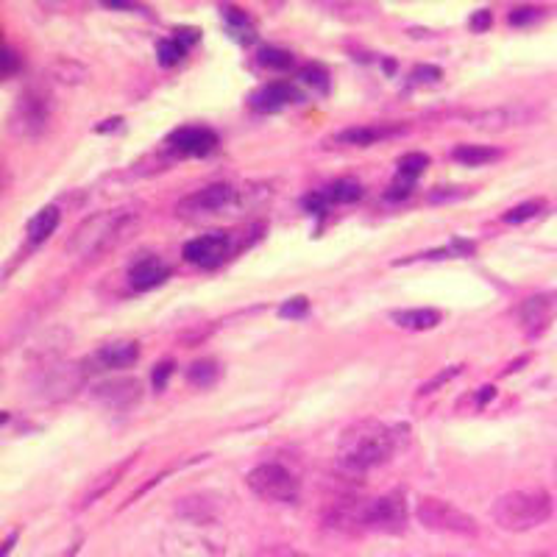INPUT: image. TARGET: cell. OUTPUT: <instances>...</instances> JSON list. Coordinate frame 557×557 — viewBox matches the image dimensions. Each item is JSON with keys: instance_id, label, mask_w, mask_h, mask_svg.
<instances>
[{"instance_id": "1", "label": "cell", "mask_w": 557, "mask_h": 557, "mask_svg": "<svg viewBox=\"0 0 557 557\" xmlns=\"http://www.w3.org/2000/svg\"><path fill=\"white\" fill-rule=\"evenodd\" d=\"M407 441V427H390L376 418H363L343 429L337 443V468L349 477H363L371 468L385 466Z\"/></svg>"}, {"instance_id": "2", "label": "cell", "mask_w": 557, "mask_h": 557, "mask_svg": "<svg viewBox=\"0 0 557 557\" xmlns=\"http://www.w3.org/2000/svg\"><path fill=\"white\" fill-rule=\"evenodd\" d=\"M137 221L140 215L131 209H104L78 226L67 243V251L81 262L98 260L106 251H115L120 243H126L129 234L137 229Z\"/></svg>"}, {"instance_id": "3", "label": "cell", "mask_w": 557, "mask_h": 557, "mask_svg": "<svg viewBox=\"0 0 557 557\" xmlns=\"http://www.w3.org/2000/svg\"><path fill=\"white\" fill-rule=\"evenodd\" d=\"M493 521L507 532H527L552 516V499L546 491H510L496 499Z\"/></svg>"}, {"instance_id": "4", "label": "cell", "mask_w": 557, "mask_h": 557, "mask_svg": "<svg viewBox=\"0 0 557 557\" xmlns=\"http://www.w3.org/2000/svg\"><path fill=\"white\" fill-rule=\"evenodd\" d=\"M415 519L421 521L427 530L432 532H443V535H477L480 532V524L474 516H468L466 510H460L452 502L446 499H438V496H421L418 499V507H415Z\"/></svg>"}, {"instance_id": "5", "label": "cell", "mask_w": 557, "mask_h": 557, "mask_svg": "<svg viewBox=\"0 0 557 557\" xmlns=\"http://www.w3.org/2000/svg\"><path fill=\"white\" fill-rule=\"evenodd\" d=\"M246 485L265 502L290 505L301 493V480L282 463H260L246 474Z\"/></svg>"}, {"instance_id": "6", "label": "cell", "mask_w": 557, "mask_h": 557, "mask_svg": "<svg viewBox=\"0 0 557 557\" xmlns=\"http://www.w3.org/2000/svg\"><path fill=\"white\" fill-rule=\"evenodd\" d=\"M53 115V98L48 90H39V87H28L12 112V131L17 137H37L42 131L48 129Z\"/></svg>"}, {"instance_id": "7", "label": "cell", "mask_w": 557, "mask_h": 557, "mask_svg": "<svg viewBox=\"0 0 557 557\" xmlns=\"http://www.w3.org/2000/svg\"><path fill=\"white\" fill-rule=\"evenodd\" d=\"M407 527V505L402 493H385L379 499H368V530L371 532H404Z\"/></svg>"}, {"instance_id": "8", "label": "cell", "mask_w": 557, "mask_h": 557, "mask_svg": "<svg viewBox=\"0 0 557 557\" xmlns=\"http://www.w3.org/2000/svg\"><path fill=\"white\" fill-rule=\"evenodd\" d=\"M324 524L346 535L368 532V499H337L324 510Z\"/></svg>"}, {"instance_id": "9", "label": "cell", "mask_w": 557, "mask_h": 557, "mask_svg": "<svg viewBox=\"0 0 557 557\" xmlns=\"http://www.w3.org/2000/svg\"><path fill=\"white\" fill-rule=\"evenodd\" d=\"M229 254H232V234L223 232L201 234V237H195V240H190L184 246V260L193 262V265H201V268H215Z\"/></svg>"}, {"instance_id": "10", "label": "cell", "mask_w": 557, "mask_h": 557, "mask_svg": "<svg viewBox=\"0 0 557 557\" xmlns=\"http://www.w3.org/2000/svg\"><path fill=\"white\" fill-rule=\"evenodd\" d=\"M140 360V343L137 340H112L104 343L101 349L92 354L87 360V368L81 371H120V368H129Z\"/></svg>"}, {"instance_id": "11", "label": "cell", "mask_w": 557, "mask_h": 557, "mask_svg": "<svg viewBox=\"0 0 557 557\" xmlns=\"http://www.w3.org/2000/svg\"><path fill=\"white\" fill-rule=\"evenodd\" d=\"M218 134L207 126H184L168 137V148L179 156H207L215 151Z\"/></svg>"}, {"instance_id": "12", "label": "cell", "mask_w": 557, "mask_h": 557, "mask_svg": "<svg viewBox=\"0 0 557 557\" xmlns=\"http://www.w3.org/2000/svg\"><path fill=\"white\" fill-rule=\"evenodd\" d=\"M402 131H407V126H402V123H365V126H351V129L337 131L329 143L368 148V145L390 140V137H396V134H402Z\"/></svg>"}, {"instance_id": "13", "label": "cell", "mask_w": 557, "mask_h": 557, "mask_svg": "<svg viewBox=\"0 0 557 557\" xmlns=\"http://www.w3.org/2000/svg\"><path fill=\"white\" fill-rule=\"evenodd\" d=\"M234 201V187L232 184H209L198 193L187 195L182 204H179V212L182 215H198V212H215V209H223L226 204Z\"/></svg>"}, {"instance_id": "14", "label": "cell", "mask_w": 557, "mask_h": 557, "mask_svg": "<svg viewBox=\"0 0 557 557\" xmlns=\"http://www.w3.org/2000/svg\"><path fill=\"white\" fill-rule=\"evenodd\" d=\"M137 463V454H129V457H123L120 463H115L112 468H106L104 474H98L95 480H90V485L84 488V493L78 496V510H84V507L95 505L101 496H106V493L115 488L117 482L126 477V471H129L131 466Z\"/></svg>"}, {"instance_id": "15", "label": "cell", "mask_w": 557, "mask_h": 557, "mask_svg": "<svg viewBox=\"0 0 557 557\" xmlns=\"http://www.w3.org/2000/svg\"><path fill=\"white\" fill-rule=\"evenodd\" d=\"M301 101V92L287 84V81H273V84H265L260 90L251 95V106L257 112H279L290 104H298Z\"/></svg>"}, {"instance_id": "16", "label": "cell", "mask_w": 557, "mask_h": 557, "mask_svg": "<svg viewBox=\"0 0 557 557\" xmlns=\"http://www.w3.org/2000/svg\"><path fill=\"white\" fill-rule=\"evenodd\" d=\"M92 399L109 404V407H126L140 399V382L137 379H109L104 385L92 388Z\"/></svg>"}, {"instance_id": "17", "label": "cell", "mask_w": 557, "mask_h": 557, "mask_svg": "<svg viewBox=\"0 0 557 557\" xmlns=\"http://www.w3.org/2000/svg\"><path fill=\"white\" fill-rule=\"evenodd\" d=\"M170 276V268L159 257H143L129 268V285L134 290H151L159 287Z\"/></svg>"}, {"instance_id": "18", "label": "cell", "mask_w": 557, "mask_h": 557, "mask_svg": "<svg viewBox=\"0 0 557 557\" xmlns=\"http://www.w3.org/2000/svg\"><path fill=\"white\" fill-rule=\"evenodd\" d=\"M396 324L402 329H410V332H427V329H435L441 324V312L432 310V307H418V310H396L390 315Z\"/></svg>"}, {"instance_id": "19", "label": "cell", "mask_w": 557, "mask_h": 557, "mask_svg": "<svg viewBox=\"0 0 557 557\" xmlns=\"http://www.w3.org/2000/svg\"><path fill=\"white\" fill-rule=\"evenodd\" d=\"M59 218H62V215H59V209H56V207H42V209H39L37 215H34L31 221H28V229H26L28 243H31V246H39V243H45V240H48L53 232H56V226H59Z\"/></svg>"}, {"instance_id": "20", "label": "cell", "mask_w": 557, "mask_h": 557, "mask_svg": "<svg viewBox=\"0 0 557 557\" xmlns=\"http://www.w3.org/2000/svg\"><path fill=\"white\" fill-rule=\"evenodd\" d=\"M176 513L190 524H209L218 516V510L212 507V502H207V496H184L176 505Z\"/></svg>"}, {"instance_id": "21", "label": "cell", "mask_w": 557, "mask_h": 557, "mask_svg": "<svg viewBox=\"0 0 557 557\" xmlns=\"http://www.w3.org/2000/svg\"><path fill=\"white\" fill-rule=\"evenodd\" d=\"M521 324L524 329L530 332V335H538L546 324H549V301L546 298H527L524 304H521Z\"/></svg>"}, {"instance_id": "22", "label": "cell", "mask_w": 557, "mask_h": 557, "mask_svg": "<svg viewBox=\"0 0 557 557\" xmlns=\"http://www.w3.org/2000/svg\"><path fill=\"white\" fill-rule=\"evenodd\" d=\"M452 156L457 162H463L468 168H480V165H488V162H496L502 151L499 148H491V145H457L452 151Z\"/></svg>"}, {"instance_id": "23", "label": "cell", "mask_w": 557, "mask_h": 557, "mask_svg": "<svg viewBox=\"0 0 557 557\" xmlns=\"http://www.w3.org/2000/svg\"><path fill=\"white\" fill-rule=\"evenodd\" d=\"M51 78H56L59 84H81L87 78V67L76 62V59H67V56H59L51 65Z\"/></svg>"}, {"instance_id": "24", "label": "cell", "mask_w": 557, "mask_h": 557, "mask_svg": "<svg viewBox=\"0 0 557 557\" xmlns=\"http://www.w3.org/2000/svg\"><path fill=\"white\" fill-rule=\"evenodd\" d=\"M324 193L329 204H354L363 198V184L354 182V179H337L332 187H326Z\"/></svg>"}, {"instance_id": "25", "label": "cell", "mask_w": 557, "mask_h": 557, "mask_svg": "<svg viewBox=\"0 0 557 557\" xmlns=\"http://www.w3.org/2000/svg\"><path fill=\"white\" fill-rule=\"evenodd\" d=\"M218 376H221V368H218L215 360H198V363L190 365V371H187V382L195 385V388H209V385L218 382Z\"/></svg>"}, {"instance_id": "26", "label": "cell", "mask_w": 557, "mask_h": 557, "mask_svg": "<svg viewBox=\"0 0 557 557\" xmlns=\"http://www.w3.org/2000/svg\"><path fill=\"white\" fill-rule=\"evenodd\" d=\"M223 17H226V23H229V31H232L240 42H251V39H254V26H251V20H248L240 9H223Z\"/></svg>"}, {"instance_id": "27", "label": "cell", "mask_w": 557, "mask_h": 557, "mask_svg": "<svg viewBox=\"0 0 557 557\" xmlns=\"http://www.w3.org/2000/svg\"><path fill=\"white\" fill-rule=\"evenodd\" d=\"M429 168V156L427 154H404L399 159V179L404 182H415L424 170Z\"/></svg>"}, {"instance_id": "28", "label": "cell", "mask_w": 557, "mask_h": 557, "mask_svg": "<svg viewBox=\"0 0 557 557\" xmlns=\"http://www.w3.org/2000/svg\"><path fill=\"white\" fill-rule=\"evenodd\" d=\"M293 53L282 51V48H262L260 51V65L268 67V70H287L293 67Z\"/></svg>"}, {"instance_id": "29", "label": "cell", "mask_w": 557, "mask_h": 557, "mask_svg": "<svg viewBox=\"0 0 557 557\" xmlns=\"http://www.w3.org/2000/svg\"><path fill=\"white\" fill-rule=\"evenodd\" d=\"M184 51H187V48H184L182 42H179L176 37L162 39V42H159V62H162L165 67L179 65V62L184 59Z\"/></svg>"}, {"instance_id": "30", "label": "cell", "mask_w": 557, "mask_h": 557, "mask_svg": "<svg viewBox=\"0 0 557 557\" xmlns=\"http://www.w3.org/2000/svg\"><path fill=\"white\" fill-rule=\"evenodd\" d=\"M544 209V201L541 198H535V201H524L519 207H513L510 212H505V223H524L535 218L538 212Z\"/></svg>"}, {"instance_id": "31", "label": "cell", "mask_w": 557, "mask_h": 557, "mask_svg": "<svg viewBox=\"0 0 557 557\" xmlns=\"http://www.w3.org/2000/svg\"><path fill=\"white\" fill-rule=\"evenodd\" d=\"M301 81L312 87V90H321L326 92L329 90V73H326L321 65H307L301 70Z\"/></svg>"}, {"instance_id": "32", "label": "cell", "mask_w": 557, "mask_h": 557, "mask_svg": "<svg viewBox=\"0 0 557 557\" xmlns=\"http://www.w3.org/2000/svg\"><path fill=\"white\" fill-rule=\"evenodd\" d=\"M307 307H310V301L304 296L290 298V301H285V304L279 307V315H282V318H301V315L307 312Z\"/></svg>"}, {"instance_id": "33", "label": "cell", "mask_w": 557, "mask_h": 557, "mask_svg": "<svg viewBox=\"0 0 557 557\" xmlns=\"http://www.w3.org/2000/svg\"><path fill=\"white\" fill-rule=\"evenodd\" d=\"M541 17V9H535V6H521V9H513L510 12V26H527L532 20H538Z\"/></svg>"}, {"instance_id": "34", "label": "cell", "mask_w": 557, "mask_h": 557, "mask_svg": "<svg viewBox=\"0 0 557 557\" xmlns=\"http://www.w3.org/2000/svg\"><path fill=\"white\" fill-rule=\"evenodd\" d=\"M460 371H463V365H452L449 371H441V374L435 376V379H429L427 385H421V390H418V393H432V390H438L441 385H446L449 379H454V376L460 374Z\"/></svg>"}, {"instance_id": "35", "label": "cell", "mask_w": 557, "mask_h": 557, "mask_svg": "<svg viewBox=\"0 0 557 557\" xmlns=\"http://www.w3.org/2000/svg\"><path fill=\"white\" fill-rule=\"evenodd\" d=\"M468 26L474 28V31H485V28L493 26V14L488 9H482V12H477L468 20Z\"/></svg>"}, {"instance_id": "36", "label": "cell", "mask_w": 557, "mask_h": 557, "mask_svg": "<svg viewBox=\"0 0 557 557\" xmlns=\"http://www.w3.org/2000/svg\"><path fill=\"white\" fill-rule=\"evenodd\" d=\"M304 207L310 209V212H324L329 207V198H326V193H312L304 198Z\"/></svg>"}, {"instance_id": "37", "label": "cell", "mask_w": 557, "mask_h": 557, "mask_svg": "<svg viewBox=\"0 0 557 557\" xmlns=\"http://www.w3.org/2000/svg\"><path fill=\"white\" fill-rule=\"evenodd\" d=\"M173 374V363H162V365H156V371H154V388L156 390H162L165 385H168V376Z\"/></svg>"}, {"instance_id": "38", "label": "cell", "mask_w": 557, "mask_h": 557, "mask_svg": "<svg viewBox=\"0 0 557 557\" xmlns=\"http://www.w3.org/2000/svg\"><path fill=\"white\" fill-rule=\"evenodd\" d=\"M493 393H496V390L493 388H480V393H477V396H471V399H463V402H460V407H463V404H468V407H477V410H480V407H485V402H488V399H493Z\"/></svg>"}, {"instance_id": "39", "label": "cell", "mask_w": 557, "mask_h": 557, "mask_svg": "<svg viewBox=\"0 0 557 557\" xmlns=\"http://www.w3.org/2000/svg\"><path fill=\"white\" fill-rule=\"evenodd\" d=\"M441 76H443V73L438 70V67H429V65L415 67V70H413L415 81H438Z\"/></svg>"}, {"instance_id": "40", "label": "cell", "mask_w": 557, "mask_h": 557, "mask_svg": "<svg viewBox=\"0 0 557 557\" xmlns=\"http://www.w3.org/2000/svg\"><path fill=\"white\" fill-rule=\"evenodd\" d=\"M14 67H17V53L12 48H6L3 51V76H12Z\"/></svg>"}, {"instance_id": "41", "label": "cell", "mask_w": 557, "mask_h": 557, "mask_svg": "<svg viewBox=\"0 0 557 557\" xmlns=\"http://www.w3.org/2000/svg\"><path fill=\"white\" fill-rule=\"evenodd\" d=\"M176 39H179L184 48H187V45L198 42V31H195V28H179V31H176Z\"/></svg>"}, {"instance_id": "42", "label": "cell", "mask_w": 557, "mask_h": 557, "mask_svg": "<svg viewBox=\"0 0 557 557\" xmlns=\"http://www.w3.org/2000/svg\"><path fill=\"white\" fill-rule=\"evenodd\" d=\"M14 541H17V530L9 532V538H6V544H3V555H0V557H9V552H12Z\"/></svg>"}, {"instance_id": "43", "label": "cell", "mask_w": 557, "mask_h": 557, "mask_svg": "<svg viewBox=\"0 0 557 557\" xmlns=\"http://www.w3.org/2000/svg\"><path fill=\"white\" fill-rule=\"evenodd\" d=\"M555 477H557V466H555Z\"/></svg>"}]
</instances>
